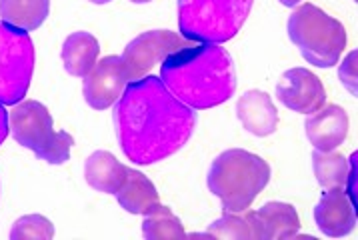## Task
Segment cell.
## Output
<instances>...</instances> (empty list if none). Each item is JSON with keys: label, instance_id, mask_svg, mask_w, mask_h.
<instances>
[{"label": "cell", "instance_id": "6", "mask_svg": "<svg viewBox=\"0 0 358 240\" xmlns=\"http://www.w3.org/2000/svg\"><path fill=\"white\" fill-rule=\"evenodd\" d=\"M34 74V44L29 32L0 20V104L15 106L29 92Z\"/></svg>", "mask_w": 358, "mask_h": 240}, {"label": "cell", "instance_id": "22", "mask_svg": "<svg viewBox=\"0 0 358 240\" xmlns=\"http://www.w3.org/2000/svg\"><path fill=\"white\" fill-rule=\"evenodd\" d=\"M52 237H55V225L46 216H43V214H27V216H20L15 225H13V230H10V239L13 240H50Z\"/></svg>", "mask_w": 358, "mask_h": 240}, {"label": "cell", "instance_id": "2", "mask_svg": "<svg viewBox=\"0 0 358 240\" xmlns=\"http://www.w3.org/2000/svg\"><path fill=\"white\" fill-rule=\"evenodd\" d=\"M160 80L192 111H206L232 99L236 69L220 44L188 43L160 64Z\"/></svg>", "mask_w": 358, "mask_h": 240}, {"label": "cell", "instance_id": "28", "mask_svg": "<svg viewBox=\"0 0 358 240\" xmlns=\"http://www.w3.org/2000/svg\"><path fill=\"white\" fill-rule=\"evenodd\" d=\"M130 2H134V4H146V2H152V0H130Z\"/></svg>", "mask_w": 358, "mask_h": 240}, {"label": "cell", "instance_id": "13", "mask_svg": "<svg viewBox=\"0 0 358 240\" xmlns=\"http://www.w3.org/2000/svg\"><path fill=\"white\" fill-rule=\"evenodd\" d=\"M236 116L246 132L260 139L271 136L278 128V111L264 90H246L236 102Z\"/></svg>", "mask_w": 358, "mask_h": 240}, {"label": "cell", "instance_id": "4", "mask_svg": "<svg viewBox=\"0 0 358 240\" xmlns=\"http://www.w3.org/2000/svg\"><path fill=\"white\" fill-rule=\"evenodd\" d=\"M255 0H178V27L188 43L222 44L244 27Z\"/></svg>", "mask_w": 358, "mask_h": 240}, {"label": "cell", "instance_id": "8", "mask_svg": "<svg viewBox=\"0 0 358 240\" xmlns=\"http://www.w3.org/2000/svg\"><path fill=\"white\" fill-rule=\"evenodd\" d=\"M8 130L20 146L36 155L52 139L55 122L43 102L22 100L8 113Z\"/></svg>", "mask_w": 358, "mask_h": 240}, {"label": "cell", "instance_id": "16", "mask_svg": "<svg viewBox=\"0 0 358 240\" xmlns=\"http://www.w3.org/2000/svg\"><path fill=\"white\" fill-rule=\"evenodd\" d=\"M99 55H101V44L90 32L85 30L72 32L62 44V52H60L64 71L76 78H85L92 71V66L99 60Z\"/></svg>", "mask_w": 358, "mask_h": 240}, {"label": "cell", "instance_id": "15", "mask_svg": "<svg viewBox=\"0 0 358 240\" xmlns=\"http://www.w3.org/2000/svg\"><path fill=\"white\" fill-rule=\"evenodd\" d=\"M129 167H124L113 153L96 150L86 158L85 178L88 186L104 195H115L127 178Z\"/></svg>", "mask_w": 358, "mask_h": 240}, {"label": "cell", "instance_id": "24", "mask_svg": "<svg viewBox=\"0 0 358 240\" xmlns=\"http://www.w3.org/2000/svg\"><path fill=\"white\" fill-rule=\"evenodd\" d=\"M358 52L357 50H352V52H348L346 58L343 60V64L338 66V76H341V83L344 85V88L352 94V97H357L358 94Z\"/></svg>", "mask_w": 358, "mask_h": 240}, {"label": "cell", "instance_id": "3", "mask_svg": "<svg viewBox=\"0 0 358 240\" xmlns=\"http://www.w3.org/2000/svg\"><path fill=\"white\" fill-rule=\"evenodd\" d=\"M268 181V162L243 148H230L216 156L206 176L208 190L222 202L224 212L250 209Z\"/></svg>", "mask_w": 358, "mask_h": 240}, {"label": "cell", "instance_id": "10", "mask_svg": "<svg viewBox=\"0 0 358 240\" xmlns=\"http://www.w3.org/2000/svg\"><path fill=\"white\" fill-rule=\"evenodd\" d=\"M129 85L120 57L101 58L85 76V100L94 111H106L122 97Z\"/></svg>", "mask_w": 358, "mask_h": 240}, {"label": "cell", "instance_id": "14", "mask_svg": "<svg viewBox=\"0 0 358 240\" xmlns=\"http://www.w3.org/2000/svg\"><path fill=\"white\" fill-rule=\"evenodd\" d=\"M258 226V240L296 239L301 232V218L292 204L287 202H266L255 211Z\"/></svg>", "mask_w": 358, "mask_h": 240}, {"label": "cell", "instance_id": "5", "mask_svg": "<svg viewBox=\"0 0 358 240\" xmlns=\"http://www.w3.org/2000/svg\"><path fill=\"white\" fill-rule=\"evenodd\" d=\"M287 30L304 60L318 69L336 66L346 48L343 22L310 2L294 6V13L288 16Z\"/></svg>", "mask_w": 358, "mask_h": 240}, {"label": "cell", "instance_id": "19", "mask_svg": "<svg viewBox=\"0 0 358 240\" xmlns=\"http://www.w3.org/2000/svg\"><path fill=\"white\" fill-rule=\"evenodd\" d=\"M232 239V240H258V226L255 211L224 212L222 218L206 228V232L190 234V239Z\"/></svg>", "mask_w": 358, "mask_h": 240}, {"label": "cell", "instance_id": "11", "mask_svg": "<svg viewBox=\"0 0 358 240\" xmlns=\"http://www.w3.org/2000/svg\"><path fill=\"white\" fill-rule=\"evenodd\" d=\"M315 220L327 237H346L357 228V204L348 198L343 186L327 188L316 204Z\"/></svg>", "mask_w": 358, "mask_h": 240}, {"label": "cell", "instance_id": "20", "mask_svg": "<svg viewBox=\"0 0 358 240\" xmlns=\"http://www.w3.org/2000/svg\"><path fill=\"white\" fill-rule=\"evenodd\" d=\"M143 234L148 240H162V239H185V226L180 218L169 209L157 204L150 212L144 214L143 220Z\"/></svg>", "mask_w": 358, "mask_h": 240}, {"label": "cell", "instance_id": "27", "mask_svg": "<svg viewBox=\"0 0 358 240\" xmlns=\"http://www.w3.org/2000/svg\"><path fill=\"white\" fill-rule=\"evenodd\" d=\"M88 2H92V4H108V2H113V0H88Z\"/></svg>", "mask_w": 358, "mask_h": 240}, {"label": "cell", "instance_id": "1", "mask_svg": "<svg viewBox=\"0 0 358 240\" xmlns=\"http://www.w3.org/2000/svg\"><path fill=\"white\" fill-rule=\"evenodd\" d=\"M118 144L134 164L148 167L185 148L196 128V113L176 99L160 76L129 83L116 100Z\"/></svg>", "mask_w": 358, "mask_h": 240}, {"label": "cell", "instance_id": "23", "mask_svg": "<svg viewBox=\"0 0 358 240\" xmlns=\"http://www.w3.org/2000/svg\"><path fill=\"white\" fill-rule=\"evenodd\" d=\"M72 144H74L72 134L64 132V130H55L52 139L44 144L43 148L36 153V156L48 164H64L71 158Z\"/></svg>", "mask_w": 358, "mask_h": 240}, {"label": "cell", "instance_id": "7", "mask_svg": "<svg viewBox=\"0 0 358 240\" xmlns=\"http://www.w3.org/2000/svg\"><path fill=\"white\" fill-rule=\"evenodd\" d=\"M185 36L176 34L174 30H148L127 44L124 52L120 55L127 80L134 83L148 76L157 64H162L166 58L187 46Z\"/></svg>", "mask_w": 358, "mask_h": 240}, {"label": "cell", "instance_id": "12", "mask_svg": "<svg viewBox=\"0 0 358 240\" xmlns=\"http://www.w3.org/2000/svg\"><path fill=\"white\" fill-rule=\"evenodd\" d=\"M348 114L338 104H324L306 120V136L315 150L329 153L336 150L348 136Z\"/></svg>", "mask_w": 358, "mask_h": 240}, {"label": "cell", "instance_id": "25", "mask_svg": "<svg viewBox=\"0 0 358 240\" xmlns=\"http://www.w3.org/2000/svg\"><path fill=\"white\" fill-rule=\"evenodd\" d=\"M8 132V111L4 108V104H0V144L6 141Z\"/></svg>", "mask_w": 358, "mask_h": 240}, {"label": "cell", "instance_id": "26", "mask_svg": "<svg viewBox=\"0 0 358 240\" xmlns=\"http://www.w3.org/2000/svg\"><path fill=\"white\" fill-rule=\"evenodd\" d=\"M282 6H288V8H294V6H299L302 0H278Z\"/></svg>", "mask_w": 358, "mask_h": 240}, {"label": "cell", "instance_id": "21", "mask_svg": "<svg viewBox=\"0 0 358 240\" xmlns=\"http://www.w3.org/2000/svg\"><path fill=\"white\" fill-rule=\"evenodd\" d=\"M348 167H350V162L346 160V156L336 150H329V153L315 150L313 153V169H315L316 183L324 190L332 188V186L344 188L346 176H348Z\"/></svg>", "mask_w": 358, "mask_h": 240}, {"label": "cell", "instance_id": "17", "mask_svg": "<svg viewBox=\"0 0 358 240\" xmlns=\"http://www.w3.org/2000/svg\"><path fill=\"white\" fill-rule=\"evenodd\" d=\"M118 204L130 214H141L144 216L150 212L157 204H160L157 188L150 183L143 172L129 169L124 183L115 192Z\"/></svg>", "mask_w": 358, "mask_h": 240}, {"label": "cell", "instance_id": "18", "mask_svg": "<svg viewBox=\"0 0 358 240\" xmlns=\"http://www.w3.org/2000/svg\"><path fill=\"white\" fill-rule=\"evenodd\" d=\"M50 13V0H0V20L15 29H41Z\"/></svg>", "mask_w": 358, "mask_h": 240}, {"label": "cell", "instance_id": "9", "mask_svg": "<svg viewBox=\"0 0 358 240\" xmlns=\"http://www.w3.org/2000/svg\"><path fill=\"white\" fill-rule=\"evenodd\" d=\"M276 99L292 113L313 114L327 104V88L315 72L290 69L276 85Z\"/></svg>", "mask_w": 358, "mask_h": 240}]
</instances>
